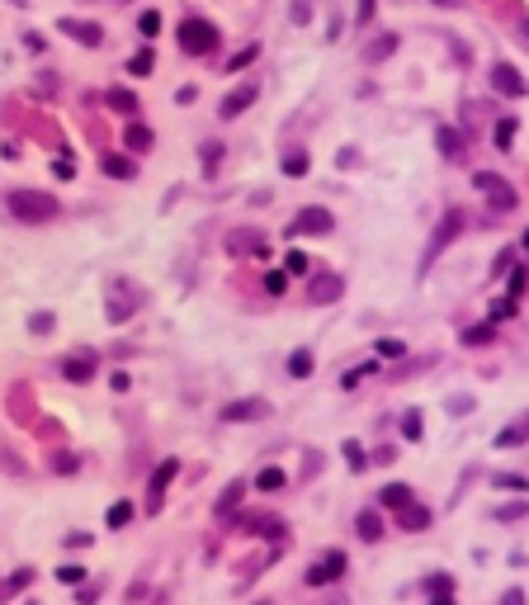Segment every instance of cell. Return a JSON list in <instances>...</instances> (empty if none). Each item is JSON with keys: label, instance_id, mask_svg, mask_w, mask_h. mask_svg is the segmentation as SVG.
<instances>
[{"label": "cell", "instance_id": "6da1fadb", "mask_svg": "<svg viewBox=\"0 0 529 605\" xmlns=\"http://www.w3.org/2000/svg\"><path fill=\"white\" fill-rule=\"evenodd\" d=\"M5 209L15 213L19 222H48V218H57V199L53 194H38V189H10Z\"/></svg>", "mask_w": 529, "mask_h": 605}, {"label": "cell", "instance_id": "7a4b0ae2", "mask_svg": "<svg viewBox=\"0 0 529 605\" xmlns=\"http://www.w3.org/2000/svg\"><path fill=\"white\" fill-rule=\"evenodd\" d=\"M180 48H185L189 57L217 53V28H213L208 19H185V24H180Z\"/></svg>", "mask_w": 529, "mask_h": 605}, {"label": "cell", "instance_id": "3957f363", "mask_svg": "<svg viewBox=\"0 0 529 605\" xmlns=\"http://www.w3.org/2000/svg\"><path fill=\"white\" fill-rule=\"evenodd\" d=\"M331 227H336V218H331L326 209H303L289 222V237H326Z\"/></svg>", "mask_w": 529, "mask_h": 605}, {"label": "cell", "instance_id": "277c9868", "mask_svg": "<svg viewBox=\"0 0 529 605\" xmlns=\"http://www.w3.org/2000/svg\"><path fill=\"white\" fill-rule=\"evenodd\" d=\"M473 184L482 189V194H487V199H492V209H501V213H510V209H515V189H510V184H505L501 175H492V170H477V175H473Z\"/></svg>", "mask_w": 529, "mask_h": 605}, {"label": "cell", "instance_id": "5b68a950", "mask_svg": "<svg viewBox=\"0 0 529 605\" xmlns=\"http://www.w3.org/2000/svg\"><path fill=\"white\" fill-rule=\"evenodd\" d=\"M341 293H345V279H341V274H331V270H321V274L307 279V303H317V308L336 303Z\"/></svg>", "mask_w": 529, "mask_h": 605}, {"label": "cell", "instance_id": "8992f818", "mask_svg": "<svg viewBox=\"0 0 529 605\" xmlns=\"http://www.w3.org/2000/svg\"><path fill=\"white\" fill-rule=\"evenodd\" d=\"M269 417V402L264 397H241V402H227L222 407V421H264Z\"/></svg>", "mask_w": 529, "mask_h": 605}, {"label": "cell", "instance_id": "52a82bcc", "mask_svg": "<svg viewBox=\"0 0 529 605\" xmlns=\"http://www.w3.org/2000/svg\"><path fill=\"white\" fill-rule=\"evenodd\" d=\"M345 568H350V563H345V553H341V549H331V553H326V558L317 563V568H307V586H326V581L345 577Z\"/></svg>", "mask_w": 529, "mask_h": 605}, {"label": "cell", "instance_id": "ba28073f", "mask_svg": "<svg viewBox=\"0 0 529 605\" xmlns=\"http://www.w3.org/2000/svg\"><path fill=\"white\" fill-rule=\"evenodd\" d=\"M492 85L501 90L505 100H520V95L529 90V85H525V76H520V71H515L510 62H496V67H492Z\"/></svg>", "mask_w": 529, "mask_h": 605}, {"label": "cell", "instance_id": "9c48e42d", "mask_svg": "<svg viewBox=\"0 0 529 605\" xmlns=\"http://www.w3.org/2000/svg\"><path fill=\"white\" fill-rule=\"evenodd\" d=\"M57 24H62L66 38H76V43H85V48H100V43H105V28L90 24V19H57Z\"/></svg>", "mask_w": 529, "mask_h": 605}, {"label": "cell", "instance_id": "30bf717a", "mask_svg": "<svg viewBox=\"0 0 529 605\" xmlns=\"http://www.w3.org/2000/svg\"><path fill=\"white\" fill-rule=\"evenodd\" d=\"M227 251H232V256H264V237L255 227H237V232L227 237Z\"/></svg>", "mask_w": 529, "mask_h": 605}, {"label": "cell", "instance_id": "8fae6325", "mask_svg": "<svg viewBox=\"0 0 529 605\" xmlns=\"http://www.w3.org/2000/svg\"><path fill=\"white\" fill-rule=\"evenodd\" d=\"M255 95H260V85H255V80H246V85H237V90L222 100V109H217V114H222V119H237V114H246V109H251V100H255Z\"/></svg>", "mask_w": 529, "mask_h": 605}, {"label": "cell", "instance_id": "7c38bea8", "mask_svg": "<svg viewBox=\"0 0 529 605\" xmlns=\"http://www.w3.org/2000/svg\"><path fill=\"white\" fill-rule=\"evenodd\" d=\"M355 529H359V539H369V544H378V539L388 534V520H383V506H373V511H359V516H355Z\"/></svg>", "mask_w": 529, "mask_h": 605}, {"label": "cell", "instance_id": "4fadbf2b", "mask_svg": "<svg viewBox=\"0 0 529 605\" xmlns=\"http://www.w3.org/2000/svg\"><path fill=\"white\" fill-rule=\"evenodd\" d=\"M175 473H180V459H165L156 473H152V487H147V506H152V511L161 506V497H165V487H170V477H175Z\"/></svg>", "mask_w": 529, "mask_h": 605}, {"label": "cell", "instance_id": "5bb4252c", "mask_svg": "<svg viewBox=\"0 0 529 605\" xmlns=\"http://www.w3.org/2000/svg\"><path fill=\"white\" fill-rule=\"evenodd\" d=\"M62 374H66V383H85V378L95 374V355L85 350V355H71V360H62Z\"/></svg>", "mask_w": 529, "mask_h": 605}, {"label": "cell", "instance_id": "9a60e30c", "mask_svg": "<svg viewBox=\"0 0 529 605\" xmlns=\"http://www.w3.org/2000/svg\"><path fill=\"white\" fill-rule=\"evenodd\" d=\"M123 142H128V152H152V142H156V137H152V128H147V123H137V119H132L128 128H123Z\"/></svg>", "mask_w": 529, "mask_h": 605}, {"label": "cell", "instance_id": "2e32d148", "mask_svg": "<svg viewBox=\"0 0 529 605\" xmlns=\"http://www.w3.org/2000/svg\"><path fill=\"white\" fill-rule=\"evenodd\" d=\"M529 440V417H520L515 426H505L501 435H496V449H515V445H525Z\"/></svg>", "mask_w": 529, "mask_h": 605}, {"label": "cell", "instance_id": "e0dca14e", "mask_svg": "<svg viewBox=\"0 0 529 605\" xmlns=\"http://www.w3.org/2000/svg\"><path fill=\"white\" fill-rule=\"evenodd\" d=\"M397 511H402V516H397V520H402V529H425V525H430V511H425V506H416V501H406V506H397Z\"/></svg>", "mask_w": 529, "mask_h": 605}, {"label": "cell", "instance_id": "ac0fdd59", "mask_svg": "<svg viewBox=\"0 0 529 605\" xmlns=\"http://www.w3.org/2000/svg\"><path fill=\"white\" fill-rule=\"evenodd\" d=\"M406 501H411V487H406V482H393V487H383V492H378V506H388V511L406 506Z\"/></svg>", "mask_w": 529, "mask_h": 605}, {"label": "cell", "instance_id": "d6986e66", "mask_svg": "<svg viewBox=\"0 0 529 605\" xmlns=\"http://www.w3.org/2000/svg\"><path fill=\"white\" fill-rule=\"evenodd\" d=\"M397 53V33H383V38H373L369 48H364V62H383V57Z\"/></svg>", "mask_w": 529, "mask_h": 605}, {"label": "cell", "instance_id": "ffe728a7", "mask_svg": "<svg viewBox=\"0 0 529 605\" xmlns=\"http://www.w3.org/2000/svg\"><path fill=\"white\" fill-rule=\"evenodd\" d=\"M458 227H463V218H458V213H449V218L440 222V232H435V241H430V256H435V251H440V246H445V241H449L454 232H458Z\"/></svg>", "mask_w": 529, "mask_h": 605}, {"label": "cell", "instance_id": "44dd1931", "mask_svg": "<svg viewBox=\"0 0 529 605\" xmlns=\"http://www.w3.org/2000/svg\"><path fill=\"white\" fill-rule=\"evenodd\" d=\"M109 109H118V114H137V95L132 90H109Z\"/></svg>", "mask_w": 529, "mask_h": 605}, {"label": "cell", "instance_id": "7402d4cb", "mask_svg": "<svg viewBox=\"0 0 529 605\" xmlns=\"http://www.w3.org/2000/svg\"><path fill=\"white\" fill-rule=\"evenodd\" d=\"M105 175H114V180H132L137 170H132L128 157H105Z\"/></svg>", "mask_w": 529, "mask_h": 605}, {"label": "cell", "instance_id": "603a6c76", "mask_svg": "<svg viewBox=\"0 0 529 605\" xmlns=\"http://www.w3.org/2000/svg\"><path fill=\"white\" fill-rule=\"evenodd\" d=\"M435 137H440V152H445V157H463V137L454 128H440Z\"/></svg>", "mask_w": 529, "mask_h": 605}, {"label": "cell", "instance_id": "cb8c5ba5", "mask_svg": "<svg viewBox=\"0 0 529 605\" xmlns=\"http://www.w3.org/2000/svg\"><path fill=\"white\" fill-rule=\"evenodd\" d=\"M255 57H260V48H255V43H246V48H241V53H232V62H222V67H227V71H246Z\"/></svg>", "mask_w": 529, "mask_h": 605}, {"label": "cell", "instance_id": "d4e9b609", "mask_svg": "<svg viewBox=\"0 0 529 605\" xmlns=\"http://www.w3.org/2000/svg\"><path fill=\"white\" fill-rule=\"evenodd\" d=\"M307 166H312V157H307V152H289V157H284V175H293V180H298V175H307Z\"/></svg>", "mask_w": 529, "mask_h": 605}, {"label": "cell", "instance_id": "484cf974", "mask_svg": "<svg viewBox=\"0 0 529 605\" xmlns=\"http://www.w3.org/2000/svg\"><path fill=\"white\" fill-rule=\"evenodd\" d=\"M137 33H142V38H156L161 33V15L156 10H142V15H137Z\"/></svg>", "mask_w": 529, "mask_h": 605}, {"label": "cell", "instance_id": "4316f807", "mask_svg": "<svg viewBox=\"0 0 529 605\" xmlns=\"http://www.w3.org/2000/svg\"><path fill=\"white\" fill-rule=\"evenodd\" d=\"M289 374L293 378H307V374H312V355H307V350H293L289 355Z\"/></svg>", "mask_w": 529, "mask_h": 605}, {"label": "cell", "instance_id": "83f0119b", "mask_svg": "<svg viewBox=\"0 0 529 605\" xmlns=\"http://www.w3.org/2000/svg\"><path fill=\"white\" fill-rule=\"evenodd\" d=\"M246 525L264 529V534H284V520H279V516H246Z\"/></svg>", "mask_w": 529, "mask_h": 605}, {"label": "cell", "instance_id": "f1b7e54d", "mask_svg": "<svg viewBox=\"0 0 529 605\" xmlns=\"http://www.w3.org/2000/svg\"><path fill=\"white\" fill-rule=\"evenodd\" d=\"M152 67H156V57H152V48H142V53H137V57L128 62V71H132V76H152Z\"/></svg>", "mask_w": 529, "mask_h": 605}, {"label": "cell", "instance_id": "f546056e", "mask_svg": "<svg viewBox=\"0 0 529 605\" xmlns=\"http://www.w3.org/2000/svg\"><path fill=\"white\" fill-rule=\"evenodd\" d=\"M255 487H260V492H279V487H284V473H279V468H260Z\"/></svg>", "mask_w": 529, "mask_h": 605}, {"label": "cell", "instance_id": "4dcf8cb0", "mask_svg": "<svg viewBox=\"0 0 529 605\" xmlns=\"http://www.w3.org/2000/svg\"><path fill=\"white\" fill-rule=\"evenodd\" d=\"M373 355H378V360H402L406 345H402V341H378V345H373Z\"/></svg>", "mask_w": 529, "mask_h": 605}, {"label": "cell", "instance_id": "1f68e13d", "mask_svg": "<svg viewBox=\"0 0 529 605\" xmlns=\"http://www.w3.org/2000/svg\"><path fill=\"white\" fill-rule=\"evenodd\" d=\"M345 459H350V468H355V473H364V468H369V459H364V449L355 445V440H345Z\"/></svg>", "mask_w": 529, "mask_h": 605}, {"label": "cell", "instance_id": "d6a6232c", "mask_svg": "<svg viewBox=\"0 0 529 605\" xmlns=\"http://www.w3.org/2000/svg\"><path fill=\"white\" fill-rule=\"evenodd\" d=\"M105 520H109V525H114V529H118V525H128V520H132V506H128V501H118V506H109V516H105Z\"/></svg>", "mask_w": 529, "mask_h": 605}, {"label": "cell", "instance_id": "836d02e7", "mask_svg": "<svg viewBox=\"0 0 529 605\" xmlns=\"http://www.w3.org/2000/svg\"><path fill=\"white\" fill-rule=\"evenodd\" d=\"M241 492H246V487H241V482H232V487L222 492V501H217V516H227V511H232V506L241 501Z\"/></svg>", "mask_w": 529, "mask_h": 605}, {"label": "cell", "instance_id": "e575fe53", "mask_svg": "<svg viewBox=\"0 0 529 605\" xmlns=\"http://www.w3.org/2000/svg\"><path fill=\"white\" fill-rule=\"evenodd\" d=\"M289 19H293V24H307V19H312V0H293Z\"/></svg>", "mask_w": 529, "mask_h": 605}, {"label": "cell", "instance_id": "d590c367", "mask_svg": "<svg viewBox=\"0 0 529 605\" xmlns=\"http://www.w3.org/2000/svg\"><path fill=\"white\" fill-rule=\"evenodd\" d=\"M510 142H515V119H501V123H496V147H510Z\"/></svg>", "mask_w": 529, "mask_h": 605}, {"label": "cell", "instance_id": "8d00e7d4", "mask_svg": "<svg viewBox=\"0 0 529 605\" xmlns=\"http://www.w3.org/2000/svg\"><path fill=\"white\" fill-rule=\"evenodd\" d=\"M402 435H406V440H421V412H406V417H402Z\"/></svg>", "mask_w": 529, "mask_h": 605}, {"label": "cell", "instance_id": "74e56055", "mask_svg": "<svg viewBox=\"0 0 529 605\" xmlns=\"http://www.w3.org/2000/svg\"><path fill=\"white\" fill-rule=\"evenodd\" d=\"M525 511H529V501H510V506H501V511H496V520H505V525H510V520H520Z\"/></svg>", "mask_w": 529, "mask_h": 605}, {"label": "cell", "instance_id": "f35d334b", "mask_svg": "<svg viewBox=\"0 0 529 605\" xmlns=\"http://www.w3.org/2000/svg\"><path fill=\"white\" fill-rule=\"evenodd\" d=\"M369 374H373V365H355L350 374H341V383L345 388H359V378H369Z\"/></svg>", "mask_w": 529, "mask_h": 605}, {"label": "cell", "instance_id": "ab89813d", "mask_svg": "<svg viewBox=\"0 0 529 605\" xmlns=\"http://www.w3.org/2000/svg\"><path fill=\"white\" fill-rule=\"evenodd\" d=\"M496 487H505V492H529V482L515 477V473H496Z\"/></svg>", "mask_w": 529, "mask_h": 605}, {"label": "cell", "instance_id": "60d3db41", "mask_svg": "<svg viewBox=\"0 0 529 605\" xmlns=\"http://www.w3.org/2000/svg\"><path fill=\"white\" fill-rule=\"evenodd\" d=\"M284 270H289V274H307L312 265H307V256H303V251H289V261H284Z\"/></svg>", "mask_w": 529, "mask_h": 605}, {"label": "cell", "instance_id": "b9f144b4", "mask_svg": "<svg viewBox=\"0 0 529 605\" xmlns=\"http://www.w3.org/2000/svg\"><path fill=\"white\" fill-rule=\"evenodd\" d=\"M463 341H468V345H487V341H492V326H468Z\"/></svg>", "mask_w": 529, "mask_h": 605}, {"label": "cell", "instance_id": "7bdbcfd3", "mask_svg": "<svg viewBox=\"0 0 529 605\" xmlns=\"http://www.w3.org/2000/svg\"><path fill=\"white\" fill-rule=\"evenodd\" d=\"M80 577H85V568H76V563H66V568H57V581H66V586H76Z\"/></svg>", "mask_w": 529, "mask_h": 605}, {"label": "cell", "instance_id": "ee69618b", "mask_svg": "<svg viewBox=\"0 0 529 605\" xmlns=\"http://www.w3.org/2000/svg\"><path fill=\"white\" fill-rule=\"evenodd\" d=\"M284 284H289L284 270H269V274H264V289H269V293H284Z\"/></svg>", "mask_w": 529, "mask_h": 605}, {"label": "cell", "instance_id": "f6af8a7d", "mask_svg": "<svg viewBox=\"0 0 529 605\" xmlns=\"http://www.w3.org/2000/svg\"><path fill=\"white\" fill-rule=\"evenodd\" d=\"M510 313H515V298H501V303H492V322H505Z\"/></svg>", "mask_w": 529, "mask_h": 605}, {"label": "cell", "instance_id": "bcb514c9", "mask_svg": "<svg viewBox=\"0 0 529 605\" xmlns=\"http://www.w3.org/2000/svg\"><path fill=\"white\" fill-rule=\"evenodd\" d=\"M373 10H378V0H359V10H355V19H359V24H373Z\"/></svg>", "mask_w": 529, "mask_h": 605}, {"label": "cell", "instance_id": "7dc6e473", "mask_svg": "<svg viewBox=\"0 0 529 605\" xmlns=\"http://www.w3.org/2000/svg\"><path fill=\"white\" fill-rule=\"evenodd\" d=\"M454 586V577H445V572H435V577L425 581V591H430V596H435V591H449Z\"/></svg>", "mask_w": 529, "mask_h": 605}, {"label": "cell", "instance_id": "c3c4849f", "mask_svg": "<svg viewBox=\"0 0 529 605\" xmlns=\"http://www.w3.org/2000/svg\"><path fill=\"white\" fill-rule=\"evenodd\" d=\"M48 326H53V317H48V313H33V317H28V331H48Z\"/></svg>", "mask_w": 529, "mask_h": 605}, {"label": "cell", "instance_id": "681fc988", "mask_svg": "<svg viewBox=\"0 0 529 605\" xmlns=\"http://www.w3.org/2000/svg\"><path fill=\"white\" fill-rule=\"evenodd\" d=\"M28 577H33V572H15V581L5 586V596H15V591H24V586H28Z\"/></svg>", "mask_w": 529, "mask_h": 605}, {"label": "cell", "instance_id": "f907efd6", "mask_svg": "<svg viewBox=\"0 0 529 605\" xmlns=\"http://www.w3.org/2000/svg\"><path fill=\"white\" fill-rule=\"evenodd\" d=\"M53 170H57V180H71V175H76V166H71V161H66V157H62V161H57V166H53Z\"/></svg>", "mask_w": 529, "mask_h": 605}, {"label": "cell", "instance_id": "816d5d0a", "mask_svg": "<svg viewBox=\"0 0 529 605\" xmlns=\"http://www.w3.org/2000/svg\"><path fill=\"white\" fill-rule=\"evenodd\" d=\"M501 605H525V591H520V586H510V591L501 596Z\"/></svg>", "mask_w": 529, "mask_h": 605}, {"label": "cell", "instance_id": "f5cc1de1", "mask_svg": "<svg viewBox=\"0 0 529 605\" xmlns=\"http://www.w3.org/2000/svg\"><path fill=\"white\" fill-rule=\"evenodd\" d=\"M109 388H114V393H123V388H128V374H123V369H114V378H109Z\"/></svg>", "mask_w": 529, "mask_h": 605}, {"label": "cell", "instance_id": "db71d44e", "mask_svg": "<svg viewBox=\"0 0 529 605\" xmlns=\"http://www.w3.org/2000/svg\"><path fill=\"white\" fill-rule=\"evenodd\" d=\"M217 157H222V147H217V142H208V147H204V161H208V170L217 166Z\"/></svg>", "mask_w": 529, "mask_h": 605}, {"label": "cell", "instance_id": "11a10c76", "mask_svg": "<svg viewBox=\"0 0 529 605\" xmlns=\"http://www.w3.org/2000/svg\"><path fill=\"white\" fill-rule=\"evenodd\" d=\"M430 605H454V601H449V591H435V596H430Z\"/></svg>", "mask_w": 529, "mask_h": 605}, {"label": "cell", "instance_id": "9f6ffc18", "mask_svg": "<svg viewBox=\"0 0 529 605\" xmlns=\"http://www.w3.org/2000/svg\"><path fill=\"white\" fill-rule=\"evenodd\" d=\"M435 5H445V10H454V5H458V0H435Z\"/></svg>", "mask_w": 529, "mask_h": 605}, {"label": "cell", "instance_id": "6f0895ef", "mask_svg": "<svg viewBox=\"0 0 529 605\" xmlns=\"http://www.w3.org/2000/svg\"><path fill=\"white\" fill-rule=\"evenodd\" d=\"M525 251H529V232H525Z\"/></svg>", "mask_w": 529, "mask_h": 605}, {"label": "cell", "instance_id": "680465c9", "mask_svg": "<svg viewBox=\"0 0 529 605\" xmlns=\"http://www.w3.org/2000/svg\"><path fill=\"white\" fill-rule=\"evenodd\" d=\"M260 605H269V601H260Z\"/></svg>", "mask_w": 529, "mask_h": 605}]
</instances>
